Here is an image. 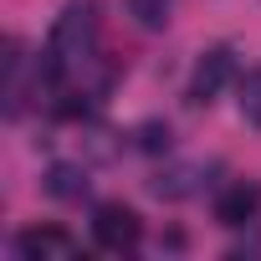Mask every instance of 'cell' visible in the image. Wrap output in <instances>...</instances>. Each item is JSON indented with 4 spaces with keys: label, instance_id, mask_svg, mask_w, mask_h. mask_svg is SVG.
I'll use <instances>...</instances> for the list:
<instances>
[{
    "label": "cell",
    "instance_id": "6da1fadb",
    "mask_svg": "<svg viewBox=\"0 0 261 261\" xmlns=\"http://www.w3.org/2000/svg\"><path fill=\"white\" fill-rule=\"evenodd\" d=\"M225 82H236V46H210V51H200V62H195V72H190V87H185V102L190 108H210L220 92H225Z\"/></svg>",
    "mask_w": 261,
    "mask_h": 261
},
{
    "label": "cell",
    "instance_id": "7a4b0ae2",
    "mask_svg": "<svg viewBox=\"0 0 261 261\" xmlns=\"http://www.w3.org/2000/svg\"><path fill=\"white\" fill-rule=\"evenodd\" d=\"M92 241H97L102 251H134V246L144 241L139 210H128V205H118V200L97 205V210H92Z\"/></svg>",
    "mask_w": 261,
    "mask_h": 261
},
{
    "label": "cell",
    "instance_id": "3957f363",
    "mask_svg": "<svg viewBox=\"0 0 261 261\" xmlns=\"http://www.w3.org/2000/svg\"><path fill=\"white\" fill-rule=\"evenodd\" d=\"M261 215V185L256 179H230L220 195H215V220L225 230H241Z\"/></svg>",
    "mask_w": 261,
    "mask_h": 261
},
{
    "label": "cell",
    "instance_id": "277c9868",
    "mask_svg": "<svg viewBox=\"0 0 261 261\" xmlns=\"http://www.w3.org/2000/svg\"><path fill=\"white\" fill-rule=\"evenodd\" d=\"M16 256H26V261H67V256H77V241L62 225H26L16 236Z\"/></svg>",
    "mask_w": 261,
    "mask_h": 261
},
{
    "label": "cell",
    "instance_id": "5b68a950",
    "mask_svg": "<svg viewBox=\"0 0 261 261\" xmlns=\"http://www.w3.org/2000/svg\"><path fill=\"white\" fill-rule=\"evenodd\" d=\"M210 174H215V164H169V169H159L149 179V190L159 200H190V195H200L210 185Z\"/></svg>",
    "mask_w": 261,
    "mask_h": 261
},
{
    "label": "cell",
    "instance_id": "8992f818",
    "mask_svg": "<svg viewBox=\"0 0 261 261\" xmlns=\"http://www.w3.org/2000/svg\"><path fill=\"white\" fill-rule=\"evenodd\" d=\"M46 195L51 200H62V205H82L87 200V190H92V179H87V164H72V159H57L51 169H46Z\"/></svg>",
    "mask_w": 261,
    "mask_h": 261
},
{
    "label": "cell",
    "instance_id": "52a82bcc",
    "mask_svg": "<svg viewBox=\"0 0 261 261\" xmlns=\"http://www.w3.org/2000/svg\"><path fill=\"white\" fill-rule=\"evenodd\" d=\"M26 113V46L11 41L6 46V118L16 123Z\"/></svg>",
    "mask_w": 261,
    "mask_h": 261
},
{
    "label": "cell",
    "instance_id": "ba28073f",
    "mask_svg": "<svg viewBox=\"0 0 261 261\" xmlns=\"http://www.w3.org/2000/svg\"><path fill=\"white\" fill-rule=\"evenodd\" d=\"M128 16L139 31H164L174 16V0H128Z\"/></svg>",
    "mask_w": 261,
    "mask_h": 261
},
{
    "label": "cell",
    "instance_id": "9c48e42d",
    "mask_svg": "<svg viewBox=\"0 0 261 261\" xmlns=\"http://www.w3.org/2000/svg\"><path fill=\"white\" fill-rule=\"evenodd\" d=\"M134 149H144V154H169V149H174V128L159 123V118L139 123V128H134Z\"/></svg>",
    "mask_w": 261,
    "mask_h": 261
},
{
    "label": "cell",
    "instance_id": "30bf717a",
    "mask_svg": "<svg viewBox=\"0 0 261 261\" xmlns=\"http://www.w3.org/2000/svg\"><path fill=\"white\" fill-rule=\"evenodd\" d=\"M241 118L261 128V67L241 77Z\"/></svg>",
    "mask_w": 261,
    "mask_h": 261
}]
</instances>
